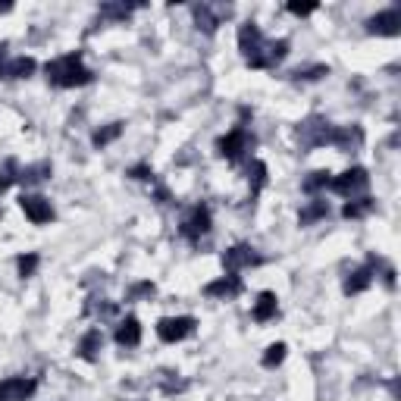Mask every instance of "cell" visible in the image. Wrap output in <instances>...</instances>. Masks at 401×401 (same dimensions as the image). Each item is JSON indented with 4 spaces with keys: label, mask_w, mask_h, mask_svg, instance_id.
Instances as JSON below:
<instances>
[{
    "label": "cell",
    "mask_w": 401,
    "mask_h": 401,
    "mask_svg": "<svg viewBox=\"0 0 401 401\" xmlns=\"http://www.w3.org/2000/svg\"><path fill=\"white\" fill-rule=\"evenodd\" d=\"M28 72H35V60L32 57H13V60H7V66H3V79H26Z\"/></svg>",
    "instance_id": "16"
},
{
    "label": "cell",
    "mask_w": 401,
    "mask_h": 401,
    "mask_svg": "<svg viewBox=\"0 0 401 401\" xmlns=\"http://www.w3.org/2000/svg\"><path fill=\"white\" fill-rule=\"evenodd\" d=\"M242 292V282H238V276H219L217 282H211V286H207V295H211V298H235V295Z\"/></svg>",
    "instance_id": "11"
},
{
    "label": "cell",
    "mask_w": 401,
    "mask_h": 401,
    "mask_svg": "<svg viewBox=\"0 0 401 401\" xmlns=\"http://www.w3.org/2000/svg\"><path fill=\"white\" fill-rule=\"evenodd\" d=\"M101 13H104V16H116V19H123V16L132 13V7H104Z\"/></svg>",
    "instance_id": "26"
},
{
    "label": "cell",
    "mask_w": 401,
    "mask_h": 401,
    "mask_svg": "<svg viewBox=\"0 0 401 401\" xmlns=\"http://www.w3.org/2000/svg\"><path fill=\"white\" fill-rule=\"evenodd\" d=\"M373 276H376V264L370 260L367 266H360V270H354V273H351V279L345 282V292H348V295L364 292V288H367L370 282H373Z\"/></svg>",
    "instance_id": "12"
},
{
    "label": "cell",
    "mask_w": 401,
    "mask_h": 401,
    "mask_svg": "<svg viewBox=\"0 0 401 401\" xmlns=\"http://www.w3.org/2000/svg\"><path fill=\"white\" fill-rule=\"evenodd\" d=\"M329 188V173H311V179H304V191Z\"/></svg>",
    "instance_id": "21"
},
{
    "label": "cell",
    "mask_w": 401,
    "mask_h": 401,
    "mask_svg": "<svg viewBox=\"0 0 401 401\" xmlns=\"http://www.w3.org/2000/svg\"><path fill=\"white\" fill-rule=\"evenodd\" d=\"M97 348H101V333H97V329H91V333L82 339V358H95Z\"/></svg>",
    "instance_id": "20"
},
{
    "label": "cell",
    "mask_w": 401,
    "mask_h": 401,
    "mask_svg": "<svg viewBox=\"0 0 401 401\" xmlns=\"http://www.w3.org/2000/svg\"><path fill=\"white\" fill-rule=\"evenodd\" d=\"M116 342H119V345H126V348H135L138 342H141V326H138L135 317H129V320H123V323H119V329H116Z\"/></svg>",
    "instance_id": "15"
},
{
    "label": "cell",
    "mask_w": 401,
    "mask_h": 401,
    "mask_svg": "<svg viewBox=\"0 0 401 401\" xmlns=\"http://www.w3.org/2000/svg\"><path fill=\"white\" fill-rule=\"evenodd\" d=\"M282 358H286V345H270L264 358V367H276V364H282Z\"/></svg>",
    "instance_id": "22"
},
{
    "label": "cell",
    "mask_w": 401,
    "mask_h": 401,
    "mask_svg": "<svg viewBox=\"0 0 401 401\" xmlns=\"http://www.w3.org/2000/svg\"><path fill=\"white\" fill-rule=\"evenodd\" d=\"M119 132H123V126L113 123L110 129H101V132H97V135H95V144H101V148H104V144H110L113 138H119Z\"/></svg>",
    "instance_id": "23"
},
{
    "label": "cell",
    "mask_w": 401,
    "mask_h": 401,
    "mask_svg": "<svg viewBox=\"0 0 401 401\" xmlns=\"http://www.w3.org/2000/svg\"><path fill=\"white\" fill-rule=\"evenodd\" d=\"M22 211H26V217L32 219V223H50L54 219V207H50V201L48 197H41V195H26L22 197Z\"/></svg>",
    "instance_id": "10"
},
{
    "label": "cell",
    "mask_w": 401,
    "mask_h": 401,
    "mask_svg": "<svg viewBox=\"0 0 401 401\" xmlns=\"http://www.w3.org/2000/svg\"><path fill=\"white\" fill-rule=\"evenodd\" d=\"M251 170H254V185H251V191H254V195H257V191L266 185V166L260 164V160H254V164H251Z\"/></svg>",
    "instance_id": "24"
},
{
    "label": "cell",
    "mask_w": 401,
    "mask_h": 401,
    "mask_svg": "<svg viewBox=\"0 0 401 401\" xmlns=\"http://www.w3.org/2000/svg\"><path fill=\"white\" fill-rule=\"evenodd\" d=\"M35 266H38V257H35V254H28V257H19V273H22V276H32Z\"/></svg>",
    "instance_id": "25"
},
{
    "label": "cell",
    "mask_w": 401,
    "mask_h": 401,
    "mask_svg": "<svg viewBox=\"0 0 401 401\" xmlns=\"http://www.w3.org/2000/svg\"><path fill=\"white\" fill-rule=\"evenodd\" d=\"M38 382L26 380V376H13V380H3L0 382V401H26L35 395Z\"/></svg>",
    "instance_id": "7"
},
{
    "label": "cell",
    "mask_w": 401,
    "mask_h": 401,
    "mask_svg": "<svg viewBox=\"0 0 401 401\" xmlns=\"http://www.w3.org/2000/svg\"><path fill=\"white\" fill-rule=\"evenodd\" d=\"M320 217H326V201H313V204H307L304 211H301V223L304 226H311L313 219H320Z\"/></svg>",
    "instance_id": "19"
},
{
    "label": "cell",
    "mask_w": 401,
    "mask_h": 401,
    "mask_svg": "<svg viewBox=\"0 0 401 401\" xmlns=\"http://www.w3.org/2000/svg\"><path fill=\"white\" fill-rule=\"evenodd\" d=\"M195 13H197L201 28H204V32H213V28L223 22V16H229V7H207V3H201Z\"/></svg>",
    "instance_id": "13"
},
{
    "label": "cell",
    "mask_w": 401,
    "mask_h": 401,
    "mask_svg": "<svg viewBox=\"0 0 401 401\" xmlns=\"http://www.w3.org/2000/svg\"><path fill=\"white\" fill-rule=\"evenodd\" d=\"M238 48H242V54H245L248 66L270 69V66H276V63L286 57L288 41H266L264 32H260L254 22H245L242 32H238Z\"/></svg>",
    "instance_id": "1"
},
{
    "label": "cell",
    "mask_w": 401,
    "mask_h": 401,
    "mask_svg": "<svg viewBox=\"0 0 401 401\" xmlns=\"http://www.w3.org/2000/svg\"><path fill=\"white\" fill-rule=\"evenodd\" d=\"M251 264H260V254H254V248H248V245H235L223 254V266H226V273H232V276H235L238 270L251 266Z\"/></svg>",
    "instance_id": "8"
},
{
    "label": "cell",
    "mask_w": 401,
    "mask_h": 401,
    "mask_svg": "<svg viewBox=\"0 0 401 401\" xmlns=\"http://www.w3.org/2000/svg\"><path fill=\"white\" fill-rule=\"evenodd\" d=\"M207 232H211V211H207V207H195L182 223V235L188 238V242H197V238L207 235Z\"/></svg>",
    "instance_id": "9"
},
{
    "label": "cell",
    "mask_w": 401,
    "mask_h": 401,
    "mask_svg": "<svg viewBox=\"0 0 401 401\" xmlns=\"http://www.w3.org/2000/svg\"><path fill=\"white\" fill-rule=\"evenodd\" d=\"M48 79L57 88H79V85L91 82V69L85 66L79 54H66V57H57L54 63H48Z\"/></svg>",
    "instance_id": "2"
},
{
    "label": "cell",
    "mask_w": 401,
    "mask_h": 401,
    "mask_svg": "<svg viewBox=\"0 0 401 401\" xmlns=\"http://www.w3.org/2000/svg\"><path fill=\"white\" fill-rule=\"evenodd\" d=\"M367 173L364 170H348V173H342V176H335V179H329V188L333 191H339L342 197H348V201H354L358 195H364L367 191Z\"/></svg>",
    "instance_id": "5"
},
{
    "label": "cell",
    "mask_w": 401,
    "mask_h": 401,
    "mask_svg": "<svg viewBox=\"0 0 401 401\" xmlns=\"http://www.w3.org/2000/svg\"><path fill=\"white\" fill-rule=\"evenodd\" d=\"M333 129L323 116H307L304 123L298 126V141L301 148H317V144H333Z\"/></svg>",
    "instance_id": "3"
},
{
    "label": "cell",
    "mask_w": 401,
    "mask_h": 401,
    "mask_svg": "<svg viewBox=\"0 0 401 401\" xmlns=\"http://www.w3.org/2000/svg\"><path fill=\"white\" fill-rule=\"evenodd\" d=\"M251 144H254V138L248 135V129L245 126H235V129L229 132L226 138H219L217 141V148H219V154L226 157V160H232V164H238L242 157L251 150Z\"/></svg>",
    "instance_id": "4"
},
{
    "label": "cell",
    "mask_w": 401,
    "mask_h": 401,
    "mask_svg": "<svg viewBox=\"0 0 401 401\" xmlns=\"http://www.w3.org/2000/svg\"><path fill=\"white\" fill-rule=\"evenodd\" d=\"M288 10H292L295 16H307V13H313V10H317V3H304V7H301V3H292Z\"/></svg>",
    "instance_id": "27"
},
{
    "label": "cell",
    "mask_w": 401,
    "mask_h": 401,
    "mask_svg": "<svg viewBox=\"0 0 401 401\" xmlns=\"http://www.w3.org/2000/svg\"><path fill=\"white\" fill-rule=\"evenodd\" d=\"M398 26H401V13L395 7L370 19V28H373V32H380V35H395V32H398Z\"/></svg>",
    "instance_id": "14"
},
{
    "label": "cell",
    "mask_w": 401,
    "mask_h": 401,
    "mask_svg": "<svg viewBox=\"0 0 401 401\" xmlns=\"http://www.w3.org/2000/svg\"><path fill=\"white\" fill-rule=\"evenodd\" d=\"M191 333H195V320H191V317H166V320L157 323V335H160L166 345L188 339Z\"/></svg>",
    "instance_id": "6"
},
{
    "label": "cell",
    "mask_w": 401,
    "mask_h": 401,
    "mask_svg": "<svg viewBox=\"0 0 401 401\" xmlns=\"http://www.w3.org/2000/svg\"><path fill=\"white\" fill-rule=\"evenodd\" d=\"M132 176H135V179H150L154 173H150L148 166H135V170H132Z\"/></svg>",
    "instance_id": "28"
},
{
    "label": "cell",
    "mask_w": 401,
    "mask_h": 401,
    "mask_svg": "<svg viewBox=\"0 0 401 401\" xmlns=\"http://www.w3.org/2000/svg\"><path fill=\"white\" fill-rule=\"evenodd\" d=\"M370 211H373V201H370V197H354V201H348V204H345V217L348 219L367 217Z\"/></svg>",
    "instance_id": "18"
},
{
    "label": "cell",
    "mask_w": 401,
    "mask_h": 401,
    "mask_svg": "<svg viewBox=\"0 0 401 401\" xmlns=\"http://www.w3.org/2000/svg\"><path fill=\"white\" fill-rule=\"evenodd\" d=\"M276 295L273 292H264L260 295L257 301H254V320H257V323H266V320H273L276 317Z\"/></svg>",
    "instance_id": "17"
}]
</instances>
